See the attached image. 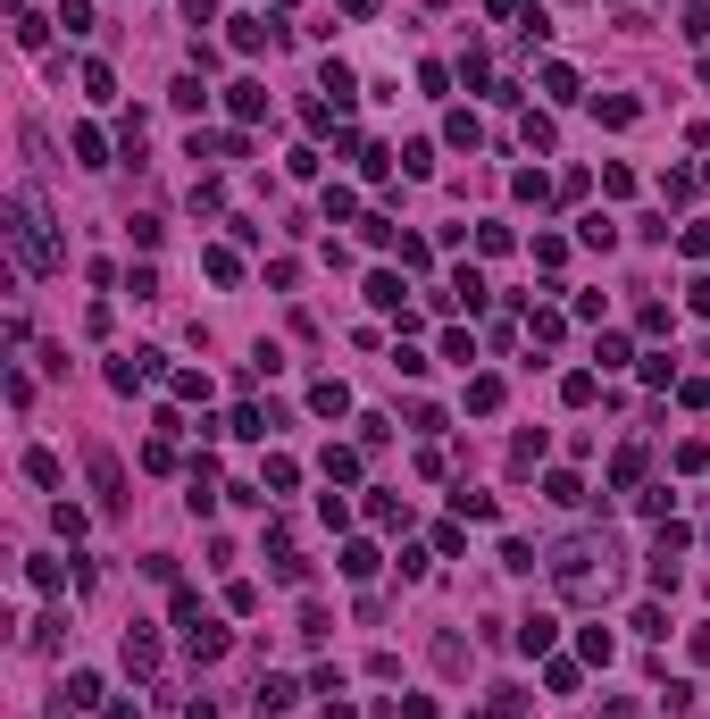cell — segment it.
Returning <instances> with one entry per match:
<instances>
[{"mask_svg":"<svg viewBox=\"0 0 710 719\" xmlns=\"http://www.w3.org/2000/svg\"><path fill=\"white\" fill-rule=\"evenodd\" d=\"M610 561H619L610 536H560L543 569H552V586H560L568 602H602V594H610Z\"/></svg>","mask_w":710,"mask_h":719,"instance_id":"1","label":"cell"},{"mask_svg":"<svg viewBox=\"0 0 710 719\" xmlns=\"http://www.w3.org/2000/svg\"><path fill=\"white\" fill-rule=\"evenodd\" d=\"M9 243H17V268L26 276H51L67 251H59V235H51V210H42V193H17L9 201Z\"/></svg>","mask_w":710,"mask_h":719,"instance_id":"2","label":"cell"},{"mask_svg":"<svg viewBox=\"0 0 710 719\" xmlns=\"http://www.w3.org/2000/svg\"><path fill=\"white\" fill-rule=\"evenodd\" d=\"M151 377H176L168 352H126V360H109V385H117V393H134V385H151Z\"/></svg>","mask_w":710,"mask_h":719,"instance_id":"3","label":"cell"},{"mask_svg":"<svg viewBox=\"0 0 710 719\" xmlns=\"http://www.w3.org/2000/svg\"><path fill=\"white\" fill-rule=\"evenodd\" d=\"M84 469H92V485H101V510H126V469H117V452L92 444V452H84Z\"/></svg>","mask_w":710,"mask_h":719,"instance_id":"4","label":"cell"},{"mask_svg":"<svg viewBox=\"0 0 710 719\" xmlns=\"http://www.w3.org/2000/svg\"><path fill=\"white\" fill-rule=\"evenodd\" d=\"M226 644H234V636L218 628V619H193V628H184V653H193L201 669H209V661H226Z\"/></svg>","mask_w":710,"mask_h":719,"instance_id":"5","label":"cell"},{"mask_svg":"<svg viewBox=\"0 0 710 719\" xmlns=\"http://www.w3.org/2000/svg\"><path fill=\"white\" fill-rule=\"evenodd\" d=\"M293 703H301V686H293V678H276V669H268V678L251 686V711H268V719H284Z\"/></svg>","mask_w":710,"mask_h":719,"instance_id":"6","label":"cell"},{"mask_svg":"<svg viewBox=\"0 0 710 719\" xmlns=\"http://www.w3.org/2000/svg\"><path fill=\"white\" fill-rule=\"evenodd\" d=\"M284 26H268V17H234V51H276Z\"/></svg>","mask_w":710,"mask_h":719,"instance_id":"7","label":"cell"},{"mask_svg":"<svg viewBox=\"0 0 710 719\" xmlns=\"http://www.w3.org/2000/svg\"><path fill=\"white\" fill-rule=\"evenodd\" d=\"M268 427H276V410H259V402H243L226 419V435H243V444H268Z\"/></svg>","mask_w":710,"mask_h":719,"instance_id":"8","label":"cell"},{"mask_svg":"<svg viewBox=\"0 0 710 719\" xmlns=\"http://www.w3.org/2000/svg\"><path fill=\"white\" fill-rule=\"evenodd\" d=\"M310 410H318V419H343V410H351V385H343V377H318V385H310Z\"/></svg>","mask_w":710,"mask_h":719,"instance_id":"9","label":"cell"},{"mask_svg":"<svg viewBox=\"0 0 710 719\" xmlns=\"http://www.w3.org/2000/svg\"><path fill=\"white\" fill-rule=\"evenodd\" d=\"M126 669H134V678H151V669H159V636H151V628H126Z\"/></svg>","mask_w":710,"mask_h":719,"instance_id":"10","label":"cell"},{"mask_svg":"<svg viewBox=\"0 0 710 719\" xmlns=\"http://www.w3.org/2000/svg\"><path fill=\"white\" fill-rule=\"evenodd\" d=\"M443 143H452V151H477V143H485L477 109H452V118H443Z\"/></svg>","mask_w":710,"mask_h":719,"instance_id":"11","label":"cell"},{"mask_svg":"<svg viewBox=\"0 0 710 719\" xmlns=\"http://www.w3.org/2000/svg\"><path fill=\"white\" fill-rule=\"evenodd\" d=\"M318 92H326V101H335V109H351V101H360V84H351V67H335V59L318 67Z\"/></svg>","mask_w":710,"mask_h":719,"instance_id":"12","label":"cell"},{"mask_svg":"<svg viewBox=\"0 0 710 719\" xmlns=\"http://www.w3.org/2000/svg\"><path fill=\"white\" fill-rule=\"evenodd\" d=\"M477 719H527V694H518V686H493L485 703H477Z\"/></svg>","mask_w":710,"mask_h":719,"instance_id":"13","label":"cell"},{"mask_svg":"<svg viewBox=\"0 0 710 719\" xmlns=\"http://www.w3.org/2000/svg\"><path fill=\"white\" fill-rule=\"evenodd\" d=\"M552 636H560V619H552V611L518 619V644H527V653H552Z\"/></svg>","mask_w":710,"mask_h":719,"instance_id":"14","label":"cell"},{"mask_svg":"<svg viewBox=\"0 0 710 719\" xmlns=\"http://www.w3.org/2000/svg\"><path fill=\"white\" fill-rule=\"evenodd\" d=\"M318 469H326V485H351V477H360V452H351V444H326Z\"/></svg>","mask_w":710,"mask_h":719,"instance_id":"15","label":"cell"},{"mask_svg":"<svg viewBox=\"0 0 710 719\" xmlns=\"http://www.w3.org/2000/svg\"><path fill=\"white\" fill-rule=\"evenodd\" d=\"M259 485H268V494H293V485H301V460H284V452H268V469H259Z\"/></svg>","mask_w":710,"mask_h":719,"instance_id":"16","label":"cell"},{"mask_svg":"<svg viewBox=\"0 0 710 719\" xmlns=\"http://www.w3.org/2000/svg\"><path fill=\"white\" fill-rule=\"evenodd\" d=\"M243 134H193V159H243Z\"/></svg>","mask_w":710,"mask_h":719,"instance_id":"17","label":"cell"},{"mask_svg":"<svg viewBox=\"0 0 710 719\" xmlns=\"http://www.w3.org/2000/svg\"><path fill=\"white\" fill-rule=\"evenodd\" d=\"M635 109H644V101H627V92H610V101H594V118H602L610 134H619V126H635Z\"/></svg>","mask_w":710,"mask_h":719,"instance_id":"18","label":"cell"},{"mask_svg":"<svg viewBox=\"0 0 710 719\" xmlns=\"http://www.w3.org/2000/svg\"><path fill=\"white\" fill-rule=\"evenodd\" d=\"M368 519L376 527H410V502H401V494H368Z\"/></svg>","mask_w":710,"mask_h":719,"instance_id":"19","label":"cell"},{"mask_svg":"<svg viewBox=\"0 0 710 719\" xmlns=\"http://www.w3.org/2000/svg\"><path fill=\"white\" fill-rule=\"evenodd\" d=\"M226 101H234V118H268V84H234Z\"/></svg>","mask_w":710,"mask_h":719,"instance_id":"20","label":"cell"},{"mask_svg":"<svg viewBox=\"0 0 710 719\" xmlns=\"http://www.w3.org/2000/svg\"><path fill=\"white\" fill-rule=\"evenodd\" d=\"M268 569H276V586H301V577H310V561H301L293 544H276V561H268Z\"/></svg>","mask_w":710,"mask_h":719,"instance_id":"21","label":"cell"},{"mask_svg":"<svg viewBox=\"0 0 710 719\" xmlns=\"http://www.w3.org/2000/svg\"><path fill=\"white\" fill-rule=\"evenodd\" d=\"M67 703H76V711H101V678H92V669H76V678H67Z\"/></svg>","mask_w":710,"mask_h":719,"instance_id":"22","label":"cell"},{"mask_svg":"<svg viewBox=\"0 0 710 719\" xmlns=\"http://www.w3.org/2000/svg\"><path fill=\"white\" fill-rule=\"evenodd\" d=\"M610 485H644V444H627L619 460H610Z\"/></svg>","mask_w":710,"mask_h":719,"instance_id":"23","label":"cell"},{"mask_svg":"<svg viewBox=\"0 0 710 719\" xmlns=\"http://www.w3.org/2000/svg\"><path fill=\"white\" fill-rule=\"evenodd\" d=\"M543 502H560V510H568V502H585V485L568 477V469H552V477H543Z\"/></svg>","mask_w":710,"mask_h":719,"instance_id":"24","label":"cell"},{"mask_svg":"<svg viewBox=\"0 0 710 719\" xmlns=\"http://www.w3.org/2000/svg\"><path fill=\"white\" fill-rule=\"evenodd\" d=\"M527 335H535V343H560L568 318H560V310H527Z\"/></svg>","mask_w":710,"mask_h":719,"instance_id":"25","label":"cell"},{"mask_svg":"<svg viewBox=\"0 0 710 719\" xmlns=\"http://www.w3.org/2000/svg\"><path fill=\"white\" fill-rule=\"evenodd\" d=\"M543 92H552V101H577V67L552 59V67H543Z\"/></svg>","mask_w":710,"mask_h":719,"instance_id":"26","label":"cell"},{"mask_svg":"<svg viewBox=\"0 0 710 719\" xmlns=\"http://www.w3.org/2000/svg\"><path fill=\"white\" fill-rule=\"evenodd\" d=\"M468 410H502V377H468Z\"/></svg>","mask_w":710,"mask_h":719,"instance_id":"27","label":"cell"},{"mask_svg":"<svg viewBox=\"0 0 710 719\" xmlns=\"http://www.w3.org/2000/svg\"><path fill=\"white\" fill-rule=\"evenodd\" d=\"M101 151H109V143H101V126H76V159H84V168H109Z\"/></svg>","mask_w":710,"mask_h":719,"instance_id":"28","label":"cell"},{"mask_svg":"<svg viewBox=\"0 0 710 719\" xmlns=\"http://www.w3.org/2000/svg\"><path fill=\"white\" fill-rule=\"evenodd\" d=\"M694 184H702L694 168H669V176H660V201H694Z\"/></svg>","mask_w":710,"mask_h":719,"instance_id":"29","label":"cell"},{"mask_svg":"<svg viewBox=\"0 0 710 719\" xmlns=\"http://www.w3.org/2000/svg\"><path fill=\"white\" fill-rule=\"evenodd\" d=\"M368 301H376V310H401V276H393V268L368 276Z\"/></svg>","mask_w":710,"mask_h":719,"instance_id":"30","label":"cell"},{"mask_svg":"<svg viewBox=\"0 0 710 719\" xmlns=\"http://www.w3.org/2000/svg\"><path fill=\"white\" fill-rule=\"evenodd\" d=\"M452 301H468V310H485V276H477V268H460V276H452Z\"/></svg>","mask_w":710,"mask_h":719,"instance_id":"31","label":"cell"},{"mask_svg":"<svg viewBox=\"0 0 710 719\" xmlns=\"http://www.w3.org/2000/svg\"><path fill=\"white\" fill-rule=\"evenodd\" d=\"M168 385H176V402H209V377H201V368H176Z\"/></svg>","mask_w":710,"mask_h":719,"instance_id":"32","label":"cell"},{"mask_svg":"<svg viewBox=\"0 0 710 719\" xmlns=\"http://www.w3.org/2000/svg\"><path fill=\"white\" fill-rule=\"evenodd\" d=\"M343 577H376V544H343Z\"/></svg>","mask_w":710,"mask_h":719,"instance_id":"33","label":"cell"},{"mask_svg":"<svg viewBox=\"0 0 710 719\" xmlns=\"http://www.w3.org/2000/svg\"><path fill=\"white\" fill-rule=\"evenodd\" d=\"M142 469H176V435H151V444H142Z\"/></svg>","mask_w":710,"mask_h":719,"instance_id":"34","label":"cell"},{"mask_svg":"<svg viewBox=\"0 0 710 719\" xmlns=\"http://www.w3.org/2000/svg\"><path fill=\"white\" fill-rule=\"evenodd\" d=\"M59 26L67 34H92V0H59Z\"/></svg>","mask_w":710,"mask_h":719,"instance_id":"35","label":"cell"},{"mask_svg":"<svg viewBox=\"0 0 710 719\" xmlns=\"http://www.w3.org/2000/svg\"><path fill=\"white\" fill-rule=\"evenodd\" d=\"M201 268H209V276H218V285H234V276H243V260H234V251H226V243H218V251H209V260H201Z\"/></svg>","mask_w":710,"mask_h":719,"instance_id":"36","label":"cell"},{"mask_svg":"<svg viewBox=\"0 0 710 719\" xmlns=\"http://www.w3.org/2000/svg\"><path fill=\"white\" fill-rule=\"evenodd\" d=\"M168 101H176V109H201V101H209V84H201V76H176Z\"/></svg>","mask_w":710,"mask_h":719,"instance_id":"37","label":"cell"},{"mask_svg":"<svg viewBox=\"0 0 710 719\" xmlns=\"http://www.w3.org/2000/svg\"><path fill=\"white\" fill-rule=\"evenodd\" d=\"M26 477L34 485H59V452H26Z\"/></svg>","mask_w":710,"mask_h":719,"instance_id":"38","label":"cell"},{"mask_svg":"<svg viewBox=\"0 0 710 719\" xmlns=\"http://www.w3.org/2000/svg\"><path fill=\"white\" fill-rule=\"evenodd\" d=\"M677 402L685 410H710V377H677Z\"/></svg>","mask_w":710,"mask_h":719,"instance_id":"39","label":"cell"},{"mask_svg":"<svg viewBox=\"0 0 710 719\" xmlns=\"http://www.w3.org/2000/svg\"><path fill=\"white\" fill-rule=\"evenodd\" d=\"M184 17H193V34H201L209 17H218V0H184Z\"/></svg>","mask_w":710,"mask_h":719,"instance_id":"40","label":"cell"},{"mask_svg":"<svg viewBox=\"0 0 710 719\" xmlns=\"http://www.w3.org/2000/svg\"><path fill=\"white\" fill-rule=\"evenodd\" d=\"M685 301H694V310L710 318V276H694V285H685Z\"/></svg>","mask_w":710,"mask_h":719,"instance_id":"41","label":"cell"},{"mask_svg":"<svg viewBox=\"0 0 710 719\" xmlns=\"http://www.w3.org/2000/svg\"><path fill=\"white\" fill-rule=\"evenodd\" d=\"M101 719H142V711L134 703H101Z\"/></svg>","mask_w":710,"mask_h":719,"instance_id":"42","label":"cell"},{"mask_svg":"<svg viewBox=\"0 0 710 719\" xmlns=\"http://www.w3.org/2000/svg\"><path fill=\"white\" fill-rule=\"evenodd\" d=\"M184 719H218V703H193V711H184Z\"/></svg>","mask_w":710,"mask_h":719,"instance_id":"43","label":"cell"}]
</instances>
